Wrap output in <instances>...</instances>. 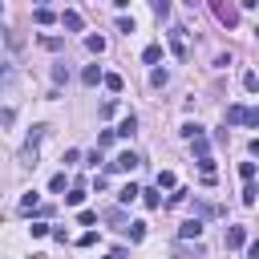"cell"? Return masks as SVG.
<instances>
[{
  "label": "cell",
  "instance_id": "29",
  "mask_svg": "<svg viewBox=\"0 0 259 259\" xmlns=\"http://www.w3.org/2000/svg\"><path fill=\"white\" fill-rule=\"evenodd\" d=\"M117 32H125V36H130V32H134V16H121V20H117Z\"/></svg>",
  "mask_w": 259,
  "mask_h": 259
},
{
  "label": "cell",
  "instance_id": "17",
  "mask_svg": "<svg viewBox=\"0 0 259 259\" xmlns=\"http://www.w3.org/2000/svg\"><path fill=\"white\" fill-rule=\"evenodd\" d=\"M158 190H162V186H158ZM158 190H142V202H146L150 210H158V206H162V194H158Z\"/></svg>",
  "mask_w": 259,
  "mask_h": 259
},
{
  "label": "cell",
  "instance_id": "3",
  "mask_svg": "<svg viewBox=\"0 0 259 259\" xmlns=\"http://www.w3.org/2000/svg\"><path fill=\"white\" fill-rule=\"evenodd\" d=\"M223 243H227L231 251H239V247H247V231H243V227H227V235H223Z\"/></svg>",
  "mask_w": 259,
  "mask_h": 259
},
{
  "label": "cell",
  "instance_id": "25",
  "mask_svg": "<svg viewBox=\"0 0 259 259\" xmlns=\"http://www.w3.org/2000/svg\"><path fill=\"white\" fill-rule=\"evenodd\" d=\"M77 247H97V231H85V235H77Z\"/></svg>",
  "mask_w": 259,
  "mask_h": 259
},
{
  "label": "cell",
  "instance_id": "8",
  "mask_svg": "<svg viewBox=\"0 0 259 259\" xmlns=\"http://www.w3.org/2000/svg\"><path fill=\"white\" fill-rule=\"evenodd\" d=\"M138 134V117L130 113V117H121V125H117V138H134Z\"/></svg>",
  "mask_w": 259,
  "mask_h": 259
},
{
  "label": "cell",
  "instance_id": "26",
  "mask_svg": "<svg viewBox=\"0 0 259 259\" xmlns=\"http://www.w3.org/2000/svg\"><path fill=\"white\" fill-rule=\"evenodd\" d=\"M178 134H182V138H194V134H202V125H198V121H186Z\"/></svg>",
  "mask_w": 259,
  "mask_h": 259
},
{
  "label": "cell",
  "instance_id": "32",
  "mask_svg": "<svg viewBox=\"0 0 259 259\" xmlns=\"http://www.w3.org/2000/svg\"><path fill=\"white\" fill-rule=\"evenodd\" d=\"M186 194H190V190H186V186H178V190H174V194H170V202H174V206H178V202H186Z\"/></svg>",
  "mask_w": 259,
  "mask_h": 259
},
{
  "label": "cell",
  "instance_id": "7",
  "mask_svg": "<svg viewBox=\"0 0 259 259\" xmlns=\"http://www.w3.org/2000/svg\"><path fill=\"white\" fill-rule=\"evenodd\" d=\"M247 117H251V109H247V105H231V109H227V121H235V125H243Z\"/></svg>",
  "mask_w": 259,
  "mask_h": 259
},
{
  "label": "cell",
  "instance_id": "9",
  "mask_svg": "<svg viewBox=\"0 0 259 259\" xmlns=\"http://www.w3.org/2000/svg\"><path fill=\"white\" fill-rule=\"evenodd\" d=\"M134 198H142V190H138V186H134V182H130V186H121V190H117V202H125V206H130V202H134Z\"/></svg>",
  "mask_w": 259,
  "mask_h": 259
},
{
  "label": "cell",
  "instance_id": "18",
  "mask_svg": "<svg viewBox=\"0 0 259 259\" xmlns=\"http://www.w3.org/2000/svg\"><path fill=\"white\" fill-rule=\"evenodd\" d=\"M125 235H130V243H142V239H146V223H130Z\"/></svg>",
  "mask_w": 259,
  "mask_h": 259
},
{
  "label": "cell",
  "instance_id": "31",
  "mask_svg": "<svg viewBox=\"0 0 259 259\" xmlns=\"http://www.w3.org/2000/svg\"><path fill=\"white\" fill-rule=\"evenodd\" d=\"M77 223H81V227H93V223H97V214H93V210H81V214H77Z\"/></svg>",
  "mask_w": 259,
  "mask_h": 259
},
{
  "label": "cell",
  "instance_id": "35",
  "mask_svg": "<svg viewBox=\"0 0 259 259\" xmlns=\"http://www.w3.org/2000/svg\"><path fill=\"white\" fill-rule=\"evenodd\" d=\"M247 121H251V125H259V109H251V117H247Z\"/></svg>",
  "mask_w": 259,
  "mask_h": 259
},
{
  "label": "cell",
  "instance_id": "16",
  "mask_svg": "<svg viewBox=\"0 0 259 259\" xmlns=\"http://www.w3.org/2000/svg\"><path fill=\"white\" fill-rule=\"evenodd\" d=\"M65 186H69V178H65V170L49 178V190H53V194H65Z\"/></svg>",
  "mask_w": 259,
  "mask_h": 259
},
{
  "label": "cell",
  "instance_id": "2",
  "mask_svg": "<svg viewBox=\"0 0 259 259\" xmlns=\"http://www.w3.org/2000/svg\"><path fill=\"white\" fill-rule=\"evenodd\" d=\"M138 162H142V158H138L134 150H121V154L109 162V170H117V174H130V170H138Z\"/></svg>",
  "mask_w": 259,
  "mask_h": 259
},
{
  "label": "cell",
  "instance_id": "34",
  "mask_svg": "<svg viewBox=\"0 0 259 259\" xmlns=\"http://www.w3.org/2000/svg\"><path fill=\"white\" fill-rule=\"evenodd\" d=\"M247 150H251V158H259V138H251V146H247Z\"/></svg>",
  "mask_w": 259,
  "mask_h": 259
},
{
  "label": "cell",
  "instance_id": "14",
  "mask_svg": "<svg viewBox=\"0 0 259 259\" xmlns=\"http://www.w3.org/2000/svg\"><path fill=\"white\" fill-rule=\"evenodd\" d=\"M101 85H105L109 93H121V89H125V81H121L117 73H105V81H101Z\"/></svg>",
  "mask_w": 259,
  "mask_h": 259
},
{
  "label": "cell",
  "instance_id": "19",
  "mask_svg": "<svg viewBox=\"0 0 259 259\" xmlns=\"http://www.w3.org/2000/svg\"><path fill=\"white\" fill-rule=\"evenodd\" d=\"M166 81H170V73H166V69H154V73H150V85H154V89H162Z\"/></svg>",
  "mask_w": 259,
  "mask_h": 259
},
{
  "label": "cell",
  "instance_id": "11",
  "mask_svg": "<svg viewBox=\"0 0 259 259\" xmlns=\"http://www.w3.org/2000/svg\"><path fill=\"white\" fill-rule=\"evenodd\" d=\"M61 24H65L69 32H77V28H81V12H61Z\"/></svg>",
  "mask_w": 259,
  "mask_h": 259
},
{
  "label": "cell",
  "instance_id": "21",
  "mask_svg": "<svg viewBox=\"0 0 259 259\" xmlns=\"http://www.w3.org/2000/svg\"><path fill=\"white\" fill-rule=\"evenodd\" d=\"M28 231H32V239H45V235H53V227H49V223H45V219H40V223H32V227H28Z\"/></svg>",
  "mask_w": 259,
  "mask_h": 259
},
{
  "label": "cell",
  "instance_id": "15",
  "mask_svg": "<svg viewBox=\"0 0 259 259\" xmlns=\"http://www.w3.org/2000/svg\"><path fill=\"white\" fill-rule=\"evenodd\" d=\"M158 186H162V190L178 186V174H174V170H158Z\"/></svg>",
  "mask_w": 259,
  "mask_h": 259
},
{
  "label": "cell",
  "instance_id": "10",
  "mask_svg": "<svg viewBox=\"0 0 259 259\" xmlns=\"http://www.w3.org/2000/svg\"><path fill=\"white\" fill-rule=\"evenodd\" d=\"M32 20H36V24H53V20H57V12H53V8H45V4H40V8H36V12H32Z\"/></svg>",
  "mask_w": 259,
  "mask_h": 259
},
{
  "label": "cell",
  "instance_id": "4",
  "mask_svg": "<svg viewBox=\"0 0 259 259\" xmlns=\"http://www.w3.org/2000/svg\"><path fill=\"white\" fill-rule=\"evenodd\" d=\"M198 235H202V219H186L178 227V239H198Z\"/></svg>",
  "mask_w": 259,
  "mask_h": 259
},
{
  "label": "cell",
  "instance_id": "33",
  "mask_svg": "<svg viewBox=\"0 0 259 259\" xmlns=\"http://www.w3.org/2000/svg\"><path fill=\"white\" fill-rule=\"evenodd\" d=\"M247 255H251V259H259V243H247Z\"/></svg>",
  "mask_w": 259,
  "mask_h": 259
},
{
  "label": "cell",
  "instance_id": "20",
  "mask_svg": "<svg viewBox=\"0 0 259 259\" xmlns=\"http://www.w3.org/2000/svg\"><path fill=\"white\" fill-rule=\"evenodd\" d=\"M20 210H40V202H36V190H28V194L20 198Z\"/></svg>",
  "mask_w": 259,
  "mask_h": 259
},
{
  "label": "cell",
  "instance_id": "13",
  "mask_svg": "<svg viewBox=\"0 0 259 259\" xmlns=\"http://www.w3.org/2000/svg\"><path fill=\"white\" fill-rule=\"evenodd\" d=\"M142 61H146V65H158V61H162V45H146Z\"/></svg>",
  "mask_w": 259,
  "mask_h": 259
},
{
  "label": "cell",
  "instance_id": "28",
  "mask_svg": "<svg viewBox=\"0 0 259 259\" xmlns=\"http://www.w3.org/2000/svg\"><path fill=\"white\" fill-rule=\"evenodd\" d=\"M150 4H154V12H158V16H162V20H166V16H170V0H150Z\"/></svg>",
  "mask_w": 259,
  "mask_h": 259
},
{
  "label": "cell",
  "instance_id": "24",
  "mask_svg": "<svg viewBox=\"0 0 259 259\" xmlns=\"http://www.w3.org/2000/svg\"><path fill=\"white\" fill-rule=\"evenodd\" d=\"M255 198H259V190H255V182H247V190H243V206H255Z\"/></svg>",
  "mask_w": 259,
  "mask_h": 259
},
{
  "label": "cell",
  "instance_id": "6",
  "mask_svg": "<svg viewBox=\"0 0 259 259\" xmlns=\"http://www.w3.org/2000/svg\"><path fill=\"white\" fill-rule=\"evenodd\" d=\"M81 81H85V85H97V81H105V73H101V65H85V73H81Z\"/></svg>",
  "mask_w": 259,
  "mask_h": 259
},
{
  "label": "cell",
  "instance_id": "22",
  "mask_svg": "<svg viewBox=\"0 0 259 259\" xmlns=\"http://www.w3.org/2000/svg\"><path fill=\"white\" fill-rule=\"evenodd\" d=\"M243 89H251V93L259 89V73H255V69H247V73H243Z\"/></svg>",
  "mask_w": 259,
  "mask_h": 259
},
{
  "label": "cell",
  "instance_id": "38",
  "mask_svg": "<svg viewBox=\"0 0 259 259\" xmlns=\"http://www.w3.org/2000/svg\"><path fill=\"white\" fill-rule=\"evenodd\" d=\"M255 36H259V28H255Z\"/></svg>",
  "mask_w": 259,
  "mask_h": 259
},
{
  "label": "cell",
  "instance_id": "1",
  "mask_svg": "<svg viewBox=\"0 0 259 259\" xmlns=\"http://www.w3.org/2000/svg\"><path fill=\"white\" fill-rule=\"evenodd\" d=\"M210 8H214V16H219L223 28H235V24H239V8H235L231 0H210Z\"/></svg>",
  "mask_w": 259,
  "mask_h": 259
},
{
  "label": "cell",
  "instance_id": "23",
  "mask_svg": "<svg viewBox=\"0 0 259 259\" xmlns=\"http://www.w3.org/2000/svg\"><path fill=\"white\" fill-rule=\"evenodd\" d=\"M81 198H85V190H81V186H73V190L65 194V202H69V206H81Z\"/></svg>",
  "mask_w": 259,
  "mask_h": 259
},
{
  "label": "cell",
  "instance_id": "30",
  "mask_svg": "<svg viewBox=\"0 0 259 259\" xmlns=\"http://www.w3.org/2000/svg\"><path fill=\"white\" fill-rule=\"evenodd\" d=\"M113 134H117V130H101V134H97V150H101V146H109V142H113Z\"/></svg>",
  "mask_w": 259,
  "mask_h": 259
},
{
  "label": "cell",
  "instance_id": "5",
  "mask_svg": "<svg viewBox=\"0 0 259 259\" xmlns=\"http://www.w3.org/2000/svg\"><path fill=\"white\" fill-rule=\"evenodd\" d=\"M170 49H174V57H186V28L170 32Z\"/></svg>",
  "mask_w": 259,
  "mask_h": 259
},
{
  "label": "cell",
  "instance_id": "37",
  "mask_svg": "<svg viewBox=\"0 0 259 259\" xmlns=\"http://www.w3.org/2000/svg\"><path fill=\"white\" fill-rule=\"evenodd\" d=\"M186 4H190V8H194V0H186Z\"/></svg>",
  "mask_w": 259,
  "mask_h": 259
},
{
  "label": "cell",
  "instance_id": "36",
  "mask_svg": "<svg viewBox=\"0 0 259 259\" xmlns=\"http://www.w3.org/2000/svg\"><path fill=\"white\" fill-rule=\"evenodd\" d=\"M239 4H243V8H255V4H259V0H239Z\"/></svg>",
  "mask_w": 259,
  "mask_h": 259
},
{
  "label": "cell",
  "instance_id": "27",
  "mask_svg": "<svg viewBox=\"0 0 259 259\" xmlns=\"http://www.w3.org/2000/svg\"><path fill=\"white\" fill-rule=\"evenodd\" d=\"M239 178L251 182V178H255V162H243V166H239Z\"/></svg>",
  "mask_w": 259,
  "mask_h": 259
},
{
  "label": "cell",
  "instance_id": "12",
  "mask_svg": "<svg viewBox=\"0 0 259 259\" xmlns=\"http://www.w3.org/2000/svg\"><path fill=\"white\" fill-rule=\"evenodd\" d=\"M85 49H89V53H105V36L89 32V36H85Z\"/></svg>",
  "mask_w": 259,
  "mask_h": 259
}]
</instances>
